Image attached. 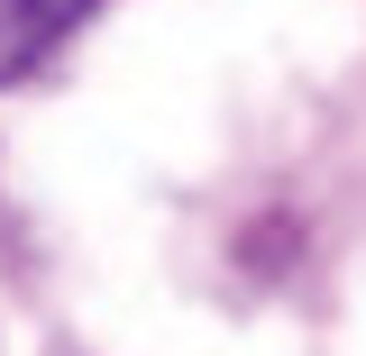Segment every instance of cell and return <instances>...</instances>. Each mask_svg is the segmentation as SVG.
<instances>
[{"label":"cell","instance_id":"obj_1","mask_svg":"<svg viewBox=\"0 0 366 356\" xmlns=\"http://www.w3.org/2000/svg\"><path fill=\"white\" fill-rule=\"evenodd\" d=\"M92 9L101 0H0V83H19L28 64H46Z\"/></svg>","mask_w":366,"mask_h":356}]
</instances>
